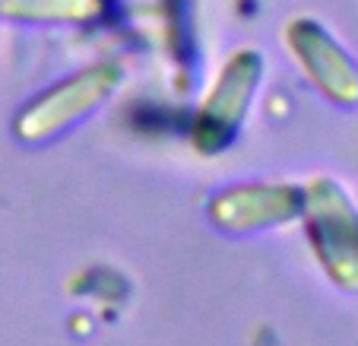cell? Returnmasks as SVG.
Instances as JSON below:
<instances>
[{
  "mask_svg": "<svg viewBox=\"0 0 358 346\" xmlns=\"http://www.w3.org/2000/svg\"><path fill=\"white\" fill-rule=\"evenodd\" d=\"M117 76L121 74L115 64H95V67L67 76L64 83L51 86L32 105L22 109L16 130L22 134V140H41V137L67 127L70 121L92 111L101 99H108L111 89L117 86Z\"/></svg>",
  "mask_w": 358,
  "mask_h": 346,
  "instance_id": "1",
  "label": "cell"
},
{
  "mask_svg": "<svg viewBox=\"0 0 358 346\" xmlns=\"http://www.w3.org/2000/svg\"><path fill=\"white\" fill-rule=\"evenodd\" d=\"M292 55L298 57L301 70L311 76V83L327 92L333 102L352 105L358 102V70L349 61L343 48L311 20H295L285 32Z\"/></svg>",
  "mask_w": 358,
  "mask_h": 346,
  "instance_id": "4",
  "label": "cell"
},
{
  "mask_svg": "<svg viewBox=\"0 0 358 346\" xmlns=\"http://www.w3.org/2000/svg\"><path fill=\"white\" fill-rule=\"evenodd\" d=\"M311 235L327 273L343 289H358V216L336 184L311 191Z\"/></svg>",
  "mask_w": 358,
  "mask_h": 346,
  "instance_id": "2",
  "label": "cell"
},
{
  "mask_svg": "<svg viewBox=\"0 0 358 346\" xmlns=\"http://www.w3.org/2000/svg\"><path fill=\"white\" fill-rule=\"evenodd\" d=\"M260 55L257 51H235L225 61V67L219 70L216 83H213L206 102L200 111V127H196V140L203 146H219L229 140V134L235 130V124L241 121L244 109H248L254 86L260 80Z\"/></svg>",
  "mask_w": 358,
  "mask_h": 346,
  "instance_id": "3",
  "label": "cell"
},
{
  "mask_svg": "<svg viewBox=\"0 0 358 346\" xmlns=\"http://www.w3.org/2000/svg\"><path fill=\"white\" fill-rule=\"evenodd\" d=\"M105 0H0V16L22 22H89Z\"/></svg>",
  "mask_w": 358,
  "mask_h": 346,
  "instance_id": "5",
  "label": "cell"
}]
</instances>
